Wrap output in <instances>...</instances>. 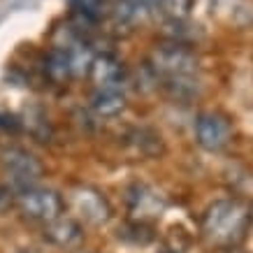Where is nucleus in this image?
Instances as JSON below:
<instances>
[{
	"label": "nucleus",
	"instance_id": "1",
	"mask_svg": "<svg viewBox=\"0 0 253 253\" xmlns=\"http://www.w3.org/2000/svg\"><path fill=\"white\" fill-rule=\"evenodd\" d=\"M251 223V207L242 200H216L202 216V237L209 244L232 249L246 237Z\"/></svg>",
	"mask_w": 253,
	"mask_h": 253
},
{
	"label": "nucleus",
	"instance_id": "2",
	"mask_svg": "<svg viewBox=\"0 0 253 253\" xmlns=\"http://www.w3.org/2000/svg\"><path fill=\"white\" fill-rule=\"evenodd\" d=\"M0 169L9 179L16 193L23 188H33L44 176V165L35 154L26 151L21 146H7L0 151Z\"/></svg>",
	"mask_w": 253,
	"mask_h": 253
},
{
	"label": "nucleus",
	"instance_id": "3",
	"mask_svg": "<svg viewBox=\"0 0 253 253\" xmlns=\"http://www.w3.org/2000/svg\"><path fill=\"white\" fill-rule=\"evenodd\" d=\"M14 205L21 211L23 218L38 221L42 225L56 221L65 211V200H63L61 193L54 191V188H40V186L19 191L14 195Z\"/></svg>",
	"mask_w": 253,
	"mask_h": 253
},
{
	"label": "nucleus",
	"instance_id": "4",
	"mask_svg": "<svg viewBox=\"0 0 253 253\" xmlns=\"http://www.w3.org/2000/svg\"><path fill=\"white\" fill-rule=\"evenodd\" d=\"M156 75L163 79H174V77H195L198 72V56L193 54L186 44L179 42H169L165 46H158L151 54V65Z\"/></svg>",
	"mask_w": 253,
	"mask_h": 253
},
{
	"label": "nucleus",
	"instance_id": "5",
	"mask_svg": "<svg viewBox=\"0 0 253 253\" xmlns=\"http://www.w3.org/2000/svg\"><path fill=\"white\" fill-rule=\"evenodd\" d=\"M126 205H128L130 221L149 225V223L158 221L165 214L168 198L158 188L149 184H132L128 188V193H126Z\"/></svg>",
	"mask_w": 253,
	"mask_h": 253
},
{
	"label": "nucleus",
	"instance_id": "6",
	"mask_svg": "<svg viewBox=\"0 0 253 253\" xmlns=\"http://www.w3.org/2000/svg\"><path fill=\"white\" fill-rule=\"evenodd\" d=\"M70 205L82 221L91 223V225H105L112 218L109 200L88 184H77L70 191Z\"/></svg>",
	"mask_w": 253,
	"mask_h": 253
},
{
	"label": "nucleus",
	"instance_id": "7",
	"mask_svg": "<svg viewBox=\"0 0 253 253\" xmlns=\"http://www.w3.org/2000/svg\"><path fill=\"white\" fill-rule=\"evenodd\" d=\"M195 139L205 151H223L230 144V121L218 112H202L195 119Z\"/></svg>",
	"mask_w": 253,
	"mask_h": 253
},
{
	"label": "nucleus",
	"instance_id": "8",
	"mask_svg": "<svg viewBox=\"0 0 253 253\" xmlns=\"http://www.w3.org/2000/svg\"><path fill=\"white\" fill-rule=\"evenodd\" d=\"M211 16L230 28H251L253 2L251 0H209Z\"/></svg>",
	"mask_w": 253,
	"mask_h": 253
},
{
	"label": "nucleus",
	"instance_id": "9",
	"mask_svg": "<svg viewBox=\"0 0 253 253\" xmlns=\"http://www.w3.org/2000/svg\"><path fill=\"white\" fill-rule=\"evenodd\" d=\"M44 239L58 249H77L84 242V228L77 218L58 216L56 221L44 223Z\"/></svg>",
	"mask_w": 253,
	"mask_h": 253
},
{
	"label": "nucleus",
	"instance_id": "10",
	"mask_svg": "<svg viewBox=\"0 0 253 253\" xmlns=\"http://www.w3.org/2000/svg\"><path fill=\"white\" fill-rule=\"evenodd\" d=\"M88 77L98 88H121L123 79H126V70L121 61H116L112 54H98L93 56Z\"/></svg>",
	"mask_w": 253,
	"mask_h": 253
},
{
	"label": "nucleus",
	"instance_id": "11",
	"mask_svg": "<svg viewBox=\"0 0 253 253\" xmlns=\"http://www.w3.org/2000/svg\"><path fill=\"white\" fill-rule=\"evenodd\" d=\"M91 109L100 119H114L126 109V95L121 88H98L91 98Z\"/></svg>",
	"mask_w": 253,
	"mask_h": 253
},
{
	"label": "nucleus",
	"instance_id": "12",
	"mask_svg": "<svg viewBox=\"0 0 253 253\" xmlns=\"http://www.w3.org/2000/svg\"><path fill=\"white\" fill-rule=\"evenodd\" d=\"M44 72L54 84H65L72 79V70H70V58L65 46H51L44 56Z\"/></svg>",
	"mask_w": 253,
	"mask_h": 253
},
{
	"label": "nucleus",
	"instance_id": "13",
	"mask_svg": "<svg viewBox=\"0 0 253 253\" xmlns=\"http://www.w3.org/2000/svg\"><path fill=\"white\" fill-rule=\"evenodd\" d=\"M65 49H68L72 77H84V75H88L91 63H93V56H95L91 51V46L86 44V42H82V40H75V42H70Z\"/></svg>",
	"mask_w": 253,
	"mask_h": 253
},
{
	"label": "nucleus",
	"instance_id": "14",
	"mask_svg": "<svg viewBox=\"0 0 253 253\" xmlns=\"http://www.w3.org/2000/svg\"><path fill=\"white\" fill-rule=\"evenodd\" d=\"M72 14L84 26H95L105 16V0H70Z\"/></svg>",
	"mask_w": 253,
	"mask_h": 253
},
{
	"label": "nucleus",
	"instance_id": "15",
	"mask_svg": "<svg viewBox=\"0 0 253 253\" xmlns=\"http://www.w3.org/2000/svg\"><path fill=\"white\" fill-rule=\"evenodd\" d=\"M149 14L146 9H142L135 0H119L114 9V19L119 26H135L137 21H142Z\"/></svg>",
	"mask_w": 253,
	"mask_h": 253
},
{
	"label": "nucleus",
	"instance_id": "16",
	"mask_svg": "<svg viewBox=\"0 0 253 253\" xmlns=\"http://www.w3.org/2000/svg\"><path fill=\"white\" fill-rule=\"evenodd\" d=\"M156 9L168 16V21H186L191 16L193 0H158Z\"/></svg>",
	"mask_w": 253,
	"mask_h": 253
},
{
	"label": "nucleus",
	"instance_id": "17",
	"mask_svg": "<svg viewBox=\"0 0 253 253\" xmlns=\"http://www.w3.org/2000/svg\"><path fill=\"white\" fill-rule=\"evenodd\" d=\"M165 88L172 98L176 100H188L195 98L200 91L198 79L195 77H174V79H165Z\"/></svg>",
	"mask_w": 253,
	"mask_h": 253
},
{
	"label": "nucleus",
	"instance_id": "18",
	"mask_svg": "<svg viewBox=\"0 0 253 253\" xmlns=\"http://www.w3.org/2000/svg\"><path fill=\"white\" fill-rule=\"evenodd\" d=\"M12 202H14V195L9 193V188L0 186V211H5V209H7Z\"/></svg>",
	"mask_w": 253,
	"mask_h": 253
},
{
	"label": "nucleus",
	"instance_id": "19",
	"mask_svg": "<svg viewBox=\"0 0 253 253\" xmlns=\"http://www.w3.org/2000/svg\"><path fill=\"white\" fill-rule=\"evenodd\" d=\"M135 2H137L142 9H146V12H154L156 5H158V0H135Z\"/></svg>",
	"mask_w": 253,
	"mask_h": 253
},
{
	"label": "nucleus",
	"instance_id": "20",
	"mask_svg": "<svg viewBox=\"0 0 253 253\" xmlns=\"http://www.w3.org/2000/svg\"><path fill=\"white\" fill-rule=\"evenodd\" d=\"M19 253H38V251H35V249H21Z\"/></svg>",
	"mask_w": 253,
	"mask_h": 253
},
{
	"label": "nucleus",
	"instance_id": "21",
	"mask_svg": "<svg viewBox=\"0 0 253 253\" xmlns=\"http://www.w3.org/2000/svg\"><path fill=\"white\" fill-rule=\"evenodd\" d=\"M251 218H253V209H251Z\"/></svg>",
	"mask_w": 253,
	"mask_h": 253
}]
</instances>
